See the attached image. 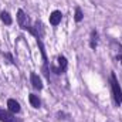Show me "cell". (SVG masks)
I'll return each instance as SVG.
<instances>
[{
  "instance_id": "obj_7",
  "label": "cell",
  "mask_w": 122,
  "mask_h": 122,
  "mask_svg": "<svg viewBox=\"0 0 122 122\" xmlns=\"http://www.w3.org/2000/svg\"><path fill=\"white\" fill-rule=\"evenodd\" d=\"M61 19H62L61 11L60 10H54V11L50 14V23H51V26H58L61 23Z\"/></svg>"
},
{
  "instance_id": "obj_4",
  "label": "cell",
  "mask_w": 122,
  "mask_h": 122,
  "mask_svg": "<svg viewBox=\"0 0 122 122\" xmlns=\"http://www.w3.org/2000/svg\"><path fill=\"white\" fill-rule=\"evenodd\" d=\"M0 121L1 122H21L14 117V114H11L10 111H4L3 108H0Z\"/></svg>"
},
{
  "instance_id": "obj_2",
  "label": "cell",
  "mask_w": 122,
  "mask_h": 122,
  "mask_svg": "<svg viewBox=\"0 0 122 122\" xmlns=\"http://www.w3.org/2000/svg\"><path fill=\"white\" fill-rule=\"evenodd\" d=\"M17 21H19V26L23 29V30H29L31 26L29 24V17H27V14L20 9L19 11H17Z\"/></svg>"
},
{
  "instance_id": "obj_9",
  "label": "cell",
  "mask_w": 122,
  "mask_h": 122,
  "mask_svg": "<svg viewBox=\"0 0 122 122\" xmlns=\"http://www.w3.org/2000/svg\"><path fill=\"white\" fill-rule=\"evenodd\" d=\"M29 101H30V104H31L33 108H40V105H41L40 98H38L37 95H34V94H30V95H29Z\"/></svg>"
},
{
  "instance_id": "obj_10",
  "label": "cell",
  "mask_w": 122,
  "mask_h": 122,
  "mask_svg": "<svg viewBox=\"0 0 122 122\" xmlns=\"http://www.w3.org/2000/svg\"><path fill=\"white\" fill-rule=\"evenodd\" d=\"M97 44H98V33L97 31H92L91 33V41H90V47L92 50L97 48Z\"/></svg>"
},
{
  "instance_id": "obj_8",
  "label": "cell",
  "mask_w": 122,
  "mask_h": 122,
  "mask_svg": "<svg viewBox=\"0 0 122 122\" xmlns=\"http://www.w3.org/2000/svg\"><path fill=\"white\" fill-rule=\"evenodd\" d=\"M0 19H1V21H3L6 26H11V23H13V19H11V16H10L7 11H1V13H0Z\"/></svg>"
},
{
  "instance_id": "obj_5",
  "label": "cell",
  "mask_w": 122,
  "mask_h": 122,
  "mask_svg": "<svg viewBox=\"0 0 122 122\" xmlns=\"http://www.w3.org/2000/svg\"><path fill=\"white\" fill-rule=\"evenodd\" d=\"M30 81H31V85H33V88L34 90H41L43 88V82H41V78L36 74V72H31L30 74Z\"/></svg>"
},
{
  "instance_id": "obj_3",
  "label": "cell",
  "mask_w": 122,
  "mask_h": 122,
  "mask_svg": "<svg viewBox=\"0 0 122 122\" xmlns=\"http://www.w3.org/2000/svg\"><path fill=\"white\" fill-rule=\"evenodd\" d=\"M57 62H58V68L54 67L53 71H54L56 74H64V72L67 71V67H68V61H67V58H65L64 56H58Z\"/></svg>"
},
{
  "instance_id": "obj_6",
  "label": "cell",
  "mask_w": 122,
  "mask_h": 122,
  "mask_svg": "<svg viewBox=\"0 0 122 122\" xmlns=\"http://www.w3.org/2000/svg\"><path fill=\"white\" fill-rule=\"evenodd\" d=\"M7 107H9V111H10L11 114H14V115L19 114L20 109H21V108H20V104H19L16 99H13V98H10V99L7 101Z\"/></svg>"
},
{
  "instance_id": "obj_1",
  "label": "cell",
  "mask_w": 122,
  "mask_h": 122,
  "mask_svg": "<svg viewBox=\"0 0 122 122\" xmlns=\"http://www.w3.org/2000/svg\"><path fill=\"white\" fill-rule=\"evenodd\" d=\"M111 90H112V97H114V102L117 104V107H119L122 104V88L118 82V78L115 75V72H111Z\"/></svg>"
},
{
  "instance_id": "obj_11",
  "label": "cell",
  "mask_w": 122,
  "mask_h": 122,
  "mask_svg": "<svg viewBox=\"0 0 122 122\" xmlns=\"http://www.w3.org/2000/svg\"><path fill=\"white\" fill-rule=\"evenodd\" d=\"M74 19H75V21H77V23H80V21L84 19V14H82V11H81V9H80V7H77V9H75V17H74Z\"/></svg>"
}]
</instances>
